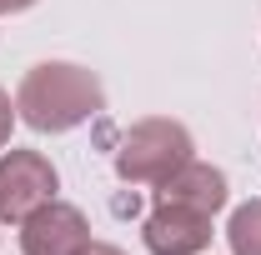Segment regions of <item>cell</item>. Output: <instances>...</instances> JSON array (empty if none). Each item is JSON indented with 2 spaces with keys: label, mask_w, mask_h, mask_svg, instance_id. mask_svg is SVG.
Segmentation results:
<instances>
[{
  "label": "cell",
  "mask_w": 261,
  "mask_h": 255,
  "mask_svg": "<svg viewBox=\"0 0 261 255\" xmlns=\"http://www.w3.org/2000/svg\"><path fill=\"white\" fill-rule=\"evenodd\" d=\"M15 110L40 135H65L106 110V85L96 70L75 60H45L25 70V80L15 90Z\"/></svg>",
  "instance_id": "cell-1"
},
{
  "label": "cell",
  "mask_w": 261,
  "mask_h": 255,
  "mask_svg": "<svg viewBox=\"0 0 261 255\" xmlns=\"http://www.w3.org/2000/svg\"><path fill=\"white\" fill-rule=\"evenodd\" d=\"M191 150H196L191 130L181 120L151 115V120H136L121 135V145H116V175L126 185H161V180H171L191 160Z\"/></svg>",
  "instance_id": "cell-2"
},
{
  "label": "cell",
  "mask_w": 261,
  "mask_h": 255,
  "mask_svg": "<svg viewBox=\"0 0 261 255\" xmlns=\"http://www.w3.org/2000/svg\"><path fill=\"white\" fill-rule=\"evenodd\" d=\"M61 175L40 150H5L0 155V220L20 225L25 215H35L45 200H56Z\"/></svg>",
  "instance_id": "cell-3"
},
{
  "label": "cell",
  "mask_w": 261,
  "mask_h": 255,
  "mask_svg": "<svg viewBox=\"0 0 261 255\" xmlns=\"http://www.w3.org/2000/svg\"><path fill=\"white\" fill-rule=\"evenodd\" d=\"M86 245H91V225L65 200H45L35 215L20 220V250L25 255H81Z\"/></svg>",
  "instance_id": "cell-4"
},
{
  "label": "cell",
  "mask_w": 261,
  "mask_h": 255,
  "mask_svg": "<svg viewBox=\"0 0 261 255\" xmlns=\"http://www.w3.org/2000/svg\"><path fill=\"white\" fill-rule=\"evenodd\" d=\"M141 235L151 255H201L211 245V215L186 210V205H156L141 225Z\"/></svg>",
  "instance_id": "cell-5"
},
{
  "label": "cell",
  "mask_w": 261,
  "mask_h": 255,
  "mask_svg": "<svg viewBox=\"0 0 261 255\" xmlns=\"http://www.w3.org/2000/svg\"><path fill=\"white\" fill-rule=\"evenodd\" d=\"M156 205H186V210H206V215H216L221 205H226V175L216 170V165H206V160H186L171 180L156 185Z\"/></svg>",
  "instance_id": "cell-6"
},
{
  "label": "cell",
  "mask_w": 261,
  "mask_h": 255,
  "mask_svg": "<svg viewBox=\"0 0 261 255\" xmlns=\"http://www.w3.org/2000/svg\"><path fill=\"white\" fill-rule=\"evenodd\" d=\"M226 240H231V255H261V200H246L231 210Z\"/></svg>",
  "instance_id": "cell-7"
},
{
  "label": "cell",
  "mask_w": 261,
  "mask_h": 255,
  "mask_svg": "<svg viewBox=\"0 0 261 255\" xmlns=\"http://www.w3.org/2000/svg\"><path fill=\"white\" fill-rule=\"evenodd\" d=\"M10 125H15V105H10V95L0 90V150L10 145Z\"/></svg>",
  "instance_id": "cell-8"
},
{
  "label": "cell",
  "mask_w": 261,
  "mask_h": 255,
  "mask_svg": "<svg viewBox=\"0 0 261 255\" xmlns=\"http://www.w3.org/2000/svg\"><path fill=\"white\" fill-rule=\"evenodd\" d=\"M35 0H0V15H20V10H31Z\"/></svg>",
  "instance_id": "cell-9"
},
{
  "label": "cell",
  "mask_w": 261,
  "mask_h": 255,
  "mask_svg": "<svg viewBox=\"0 0 261 255\" xmlns=\"http://www.w3.org/2000/svg\"><path fill=\"white\" fill-rule=\"evenodd\" d=\"M81 255H126V250H116V245H86Z\"/></svg>",
  "instance_id": "cell-10"
}]
</instances>
